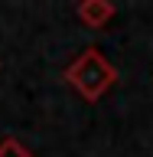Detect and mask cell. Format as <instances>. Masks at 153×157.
Returning <instances> with one entry per match:
<instances>
[{"label":"cell","mask_w":153,"mask_h":157,"mask_svg":"<svg viewBox=\"0 0 153 157\" xmlns=\"http://www.w3.org/2000/svg\"><path fill=\"white\" fill-rule=\"evenodd\" d=\"M62 78H65L68 88H75L85 101H101V98L117 85V69L98 46H85L65 66Z\"/></svg>","instance_id":"obj_1"},{"label":"cell","mask_w":153,"mask_h":157,"mask_svg":"<svg viewBox=\"0 0 153 157\" xmlns=\"http://www.w3.org/2000/svg\"><path fill=\"white\" fill-rule=\"evenodd\" d=\"M117 7L111 3V0H82L75 7V17L82 20V26L88 29H104L111 20H114Z\"/></svg>","instance_id":"obj_2"},{"label":"cell","mask_w":153,"mask_h":157,"mask_svg":"<svg viewBox=\"0 0 153 157\" xmlns=\"http://www.w3.org/2000/svg\"><path fill=\"white\" fill-rule=\"evenodd\" d=\"M0 157H36V154H33L29 147H23L13 134H7L3 141H0Z\"/></svg>","instance_id":"obj_3"}]
</instances>
